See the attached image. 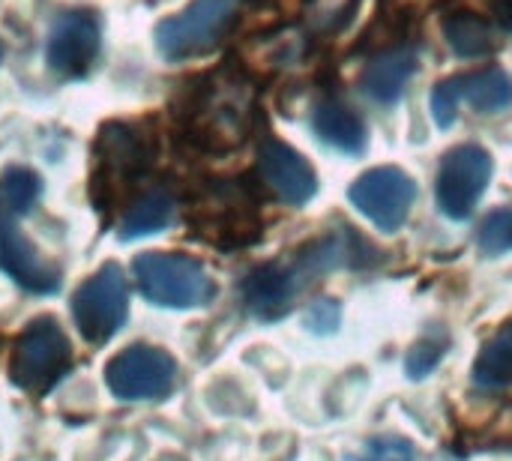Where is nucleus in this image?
Listing matches in <instances>:
<instances>
[{
	"mask_svg": "<svg viewBox=\"0 0 512 461\" xmlns=\"http://www.w3.org/2000/svg\"><path fill=\"white\" fill-rule=\"evenodd\" d=\"M0 270L30 294H54L60 288L57 267L15 228V213L0 195Z\"/></svg>",
	"mask_w": 512,
	"mask_h": 461,
	"instance_id": "4468645a",
	"label": "nucleus"
},
{
	"mask_svg": "<svg viewBox=\"0 0 512 461\" xmlns=\"http://www.w3.org/2000/svg\"><path fill=\"white\" fill-rule=\"evenodd\" d=\"M351 461H417V447L402 435H378Z\"/></svg>",
	"mask_w": 512,
	"mask_h": 461,
	"instance_id": "5701e85b",
	"label": "nucleus"
},
{
	"mask_svg": "<svg viewBox=\"0 0 512 461\" xmlns=\"http://www.w3.org/2000/svg\"><path fill=\"white\" fill-rule=\"evenodd\" d=\"M339 318H342V309L336 300H318L306 312V327L312 333H333L339 327Z\"/></svg>",
	"mask_w": 512,
	"mask_h": 461,
	"instance_id": "393cba45",
	"label": "nucleus"
},
{
	"mask_svg": "<svg viewBox=\"0 0 512 461\" xmlns=\"http://www.w3.org/2000/svg\"><path fill=\"white\" fill-rule=\"evenodd\" d=\"M105 381L123 402H156L174 390L177 363L153 345H132L108 363Z\"/></svg>",
	"mask_w": 512,
	"mask_h": 461,
	"instance_id": "1a4fd4ad",
	"label": "nucleus"
},
{
	"mask_svg": "<svg viewBox=\"0 0 512 461\" xmlns=\"http://www.w3.org/2000/svg\"><path fill=\"white\" fill-rule=\"evenodd\" d=\"M444 354H447V339L441 342L438 336H426V339H420L414 348H411V354H408V360H405V372H408V378H426V375H432L435 372V366L444 360Z\"/></svg>",
	"mask_w": 512,
	"mask_h": 461,
	"instance_id": "b1692460",
	"label": "nucleus"
},
{
	"mask_svg": "<svg viewBox=\"0 0 512 461\" xmlns=\"http://www.w3.org/2000/svg\"><path fill=\"white\" fill-rule=\"evenodd\" d=\"M0 54H3V51H0Z\"/></svg>",
	"mask_w": 512,
	"mask_h": 461,
	"instance_id": "bb28decb",
	"label": "nucleus"
},
{
	"mask_svg": "<svg viewBox=\"0 0 512 461\" xmlns=\"http://www.w3.org/2000/svg\"><path fill=\"white\" fill-rule=\"evenodd\" d=\"M99 57V24L90 12H63L48 33L45 60L63 78H84Z\"/></svg>",
	"mask_w": 512,
	"mask_h": 461,
	"instance_id": "ddd939ff",
	"label": "nucleus"
},
{
	"mask_svg": "<svg viewBox=\"0 0 512 461\" xmlns=\"http://www.w3.org/2000/svg\"><path fill=\"white\" fill-rule=\"evenodd\" d=\"M444 39L447 45L453 48V54L459 57H489L495 48H498V39H495V30L486 18H480L477 12H453L444 18Z\"/></svg>",
	"mask_w": 512,
	"mask_h": 461,
	"instance_id": "a211bd4d",
	"label": "nucleus"
},
{
	"mask_svg": "<svg viewBox=\"0 0 512 461\" xmlns=\"http://www.w3.org/2000/svg\"><path fill=\"white\" fill-rule=\"evenodd\" d=\"M93 159H96V171H93L90 192L102 198L105 192H114L117 186H132L150 168L153 147L147 135L138 132L135 126L111 120L96 135Z\"/></svg>",
	"mask_w": 512,
	"mask_h": 461,
	"instance_id": "6e6552de",
	"label": "nucleus"
},
{
	"mask_svg": "<svg viewBox=\"0 0 512 461\" xmlns=\"http://www.w3.org/2000/svg\"><path fill=\"white\" fill-rule=\"evenodd\" d=\"M129 315V288L117 264H102L72 297V318L90 345L108 342Z\"/></svg>",
	"mask_w": 512,
	"mask_h": 461,
	"instance_id": "39448f33",
	"label": "nucleus"
},
{
	"mask_svg": "<svg viewBox=\"0 0 512 461\" xmlns=\"http://www.w3.org/2000/svg\"><path fill=\"white\" fill-rule=\"evenodd\" d=\"M138 291L165 309H201L216 297L210 273L189 255L144 252L132 261Z\"/></svg>",
	"mask_w": 512,
	"mask_h": 461,
	"instance_id": "f03ea898",
	"label": "nucleus"
},
{
	"mask_svg": "<svg viewBox=\"0 0 512 461\" xmlns=\"http://www.w3.org/2000/svg\"><path fill=\"white\" fill-rule=\"evenodd\" d=\"M348 198L378 231L396 234L411 216V207L417 201V183L402 168L381 165L360 174Z\"/></svg>",
	"mask_w": 512,
	"mask_h": 461,
	"instance_id": "9d476101",
	"label": "nucleus"
},
{
	"mask_svg": "<svg viewBox=\"0 0 512 461\" xmlns=\"http://www.w3.org/2000/svg\"><path fill=\"white\" fill-rule=\"evenodd\" d=\"M192 225L198 228V234H204L210 243H219V246L249 243L258 234L255 207L246 189H240L237 183L210 186L195 204Z\"/></svg>",
	"mask_w": 512,
	"mask_h": 461,
	"instance_id": "9b49d317",
	"label": "nucleus"
},
{
	"mask_svg": "<svg viewBox=\"0 0 512 461\" xmlns=\"http://www.w3.org/2000/svg\"><path fill=\"white\" fill-rule=\"evenodd\" d=\"M480 249L489 258H501L512 249V210H495L480 225Z\"/></svg>",
	"mask_w": 512,
	"mask_h": 461,
	"instance_id": "4be33fe9",
	"label": "nucleus"
},
{
	"mask_svg": "<svg viewBox=\"0 0 512 461\" xmlns=\"http://www.w3.org/2000/svg\"><path fill=\"white\" fill-rule=\"evenodd\" d=\"M237 0H192L183 12L159 21L156 48L165 60H192L213 51L237 24Z\"/></svg>",
	"mask_w": 512,
	"mask_h": 461,
	"instance_id": "7ed1b4c3",
	"label": "nucleus"
},
{
	"mask_svg": "<svg viewBox=\"0 0 512 461\" xmlns=\"http://www.w3.org/2000/svg\"><path fill=\"white\" fill-rule=\"evenodd\" d=\"M246 84L228 75H210L189 93L183 105L186 135L204 150H231L243 141L249 126Z\"/></svg>",
	"mask_w": 512,
	"mask_h": 461,
	"instance_id": "f257e3e1",
	"label": "nucleus"
},
{
	"mask_svg": "<svg viewBox=\"0 0 512 461\" xmlns=\"http://www.w3.org/2000/svg\"><path fill=\"white\" fill-rule=\"evenodd\" d=\"M312 129L324 144H330L333 150L348 153V156H360L369 144V129H366L363 117L336 99H327L315 108Z\"/></svg>",
	"mask_w": 512,
	"mask_h": 461,
	"instance_id": "f3484780",
	"label": "nucleus"
},
{
	"mask_svg": "<svg viewBox=\"0 0 512 461\" xmlns=\"http://www.w3.org/2000/svg\"><path fill=\"white\" fill-rule=\"evenodd\" d=\"M72 366V348L57 324V318L45 315L27 324V330L18 336L12 351V381L27 393H45L51 390L66 369Z\"/></svg>",
	"mask_w": 512,
	"mask_h": 461,
	"instance_id": "20e7f679",
	"label": "nucleus"
},
{
	"mask_svg": "<svg viewBox=\"0 0 512 461\" xmlns=\"http://www.w3.org/2000/svg\"><path fill=\"white\" fill-rule=\"evenodd\" d=\"M474 384L483 390H504L512 384V321L483 345L474 363Z\"/></svg>",
	"mask_w": 512,
	"mask_h": 461,
	"instance_id": "aec40b11",
	"label": "nucleus"
},
{
	"mask_svg": "<svg viewBox=\"0 0 512 461\" xmlns=\"http://www.w3.org/2000/svg\"><path fill=\"white\" fill-rule=\"evenodd\" d=\"M417 72V54L414 48L402 45V48H390L378 57H372L360 75V87L363 93L378 102V105H393L402 99L408 81Z\"/></svg>",
	"mask_w": 512,
	"mask_h": 461,
	"instance_id": "dca6fc26",
	"label": "nucleus"
},
{
	"mask_svg": "<svg viewBox=\"0 0 512 461\" xmlns=\"http://www.w3.org/2000/svg\"><path fill=\"white\" fill-rule=\"evenodd\" d=\"M462 105H471L477 114H501L512 105V78L498 69H477L450 75L435 84L432 90V117L441 129H450L462 111Z\"/></svg>",
	"mask_w": 512,
	"mask_h": 461,
	"instance_id": "0eeeda50",
	"label": "nucleus"
},
{
	"mask_svg": "<svg viewBox=\"0 0 512 461\" xmlns=\"http://www.w3.org/2000/svg\"><path fill=\"white\" fill-rule=\"evenodd\" d=\"M258 174L264 186L288 207H303L318 192V177H315V168L306 162V156L276 138H267L261 144Z\"/></svg>",
	"mask_w": 512,
	"mask_h": 461,
	"instance_id": "2eb2a0df",
	"label": "nucleus"
},
{
	"mask_svg": "<svg viewBox=\"0 0 512 461\" xmlns=\"http://www.w3.org/2000/svg\"><path fill=\"white\" fill-rule=\"evenodd\" d=\"M39 192H42V183L30 168L15 165V168H6L0 177V195L12 213H27L39 201Z\"/></svg>",
	"mask_w": 512,
	"mask_h": 461,
	"instance_id": "412c9836",
	"label": "nucleus"
},
{
	"mask_svg": "<svg viewBox=\"0 0 512 461\" xmlns=\"http://www.w3.org/2000/svg\"><path fill=\"white\" fill-rule=\"evenodd\" d=\"M315 282V273L297 255L294 264L255 267L243 282L246 309L261 321H279L291 312L294 300Z\"/></svg>",
	"mask_w": 512,
	"mask_h": 461,
	"instance_id": "f8f14e48",
	"label": "nucleus"
},
{
	"mask_svg": "<svg viewBox=\"0 0 512 461\" xmlns=\"http://www.w3.org/2000/svg\"><path fill=\"white\" fill-rule=\"evenodd\" d=\"M492 156L477 144H459L444 153L435 177V201L447 219H468L492 180Z\"/></svg>",
	"mask_w": 512,
	"mask_h": 461,
	"instance_id": "423d86ee",
	"label": "nucleus"
},
{
	"mask_svg": "<svg viewBox=\"0 0 512 461\" xmlns=\"http://www.w3.org/2000/svg\"><path fill=\"white\" fill-rule=\"evenodd\" d=\"M495 12H498L501 24L512 30V0H495Z\"/></svg>",
	"mask_w": 512,
	"mask_h": 461,
	"instance_id": "a878e982",
	"label": "nucleus"
},
{
	"mask_svg": "<svg viewBox=\"0 0 512 461\" xmlns=\"http://www.w3.org/2000/svg\"><path fill=\"white\" fill-rule=\"evenodd\" d=\"M174 213H177V207L168 192H147L126 210V216L120 222V237L135 240V237L165 231L174 222Z\"/></svg>",
	"mask_w": 512,
	"mask_h": 461,
	"instance_id": "6ab92c4d",
	"label": "nucleus"
}]
</instances>
